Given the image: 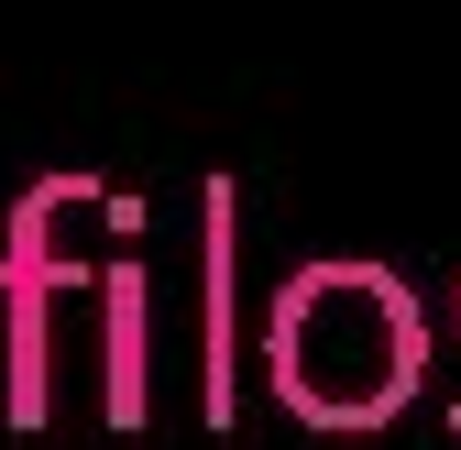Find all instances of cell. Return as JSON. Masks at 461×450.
<instances>
[{
	"mask_svg": "<svg viewBox=\"0 0 461 450\" xmlns=\"http://www.w3.org/2000/svg\"><path fill=\"white\" fill-rule=\"evenodd\" d=\"M264 396L297 428H384L429 384V308L395 264L330 253L264 297Z\"/></svg>",
	"mask_w": 461,
	"mask_h": 450,
	"instance_id": "cell-1",
	"label": "cell"
},
{
	"mask_svg": "<svg viewBox=\"0 0 461 450\" xmlns=\"http://www.w3.org/2000/svg\"><path fill=\"white\" fill-rule=\"evenodd\" d=\"M143 198L99 187V176H44L12 198V231H0V297H12V428L33 439L55 418V297L99 286L122 264Z\"/></svg>",
	"mask_w": 461,
	"mask_h": 450,
	"instance_id": "cell-2",
	"label": "cell"
},
{
	"mask_svg": "<svg viewBox=\"0 0 461 450\" xmlns=\"http://www.w3.org/2000/svg\"><path fill=\"white\" fill-rule=\"evenodd\" d=\"M99 384H110V428H143V274L132 264H110V286H99Z\"/></svg>",
	"mask_w": 461,
	"mask_h": 450,
	"instance_id": "cell-3",
	"label": "cell"
},
{
	"mask_svg": "<svg viewBox=\"0 0 461 450\" xmlns=\"http://www.w3.org/2000/svg\"><path fill=\"white\" fill-rule=\"evenodd\" d=\"M198 274H209V428H230V176H209V242H198Z\"/></svg>",
	"mask_w": 461,
	"mask_h": 450,
	"instance_id": "cell-4",
	"label": "cell"
},
{
	"mask_svg": "<svg viewBox=\"0 0 461 450\" xmlns=\"http://www.w3.org/2000/svg\"><path fill=\"white\" fill-rule=\"evenodd\" d=\"M450 428H461V396H450Z\"/></svg>",
	"mask_w": 461,
	"mask_h": 450,
	"instance_id": "cell-5",
	"label": "cell"
}]
</instances>
